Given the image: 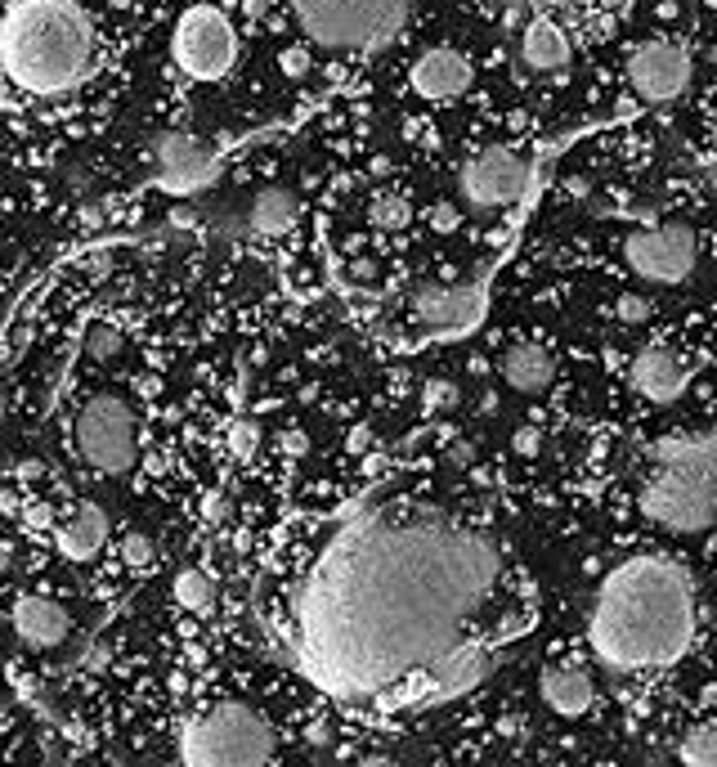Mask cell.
I'll return each instance as SVG.
<instances>
[{
	"label": "cell",
	"instance_id": "obj_1",
	"mask_svg": "<svg viewBox=\"0 0 717 767\" xmlns=\"http://www.w3.org/2000/svg\"><path fill=\"white\" fill-rule=\"evenodd\" d=\"M498 570V548L458 521L363 516L296 593V660L332 696H381L462 642Z\"/></svg>",
	"mask_w": 717,
	"mask_h": 767
},
{
	"label": "cell",
	"instance_id": "obj_2",
	"mask_svg": "<svg viewBox=\"0 0 717 767\" xmlns=\"http://www.w3.org/2000/svg\"><path fill=\"white\" fill-rule=\"evenodd\" d=\"M695 637L691 575L668 557H632L597 588L588 642L601 664L619 673L664 669L682 660Z\"/></svg>",
	"mask_w": 717,
	"mask_h": 767
},
{
	"label": "cell",
	"instance_id": "obj_3",
	"mask_svg": "<svg viewBox=\"0 0 717 767\" xmlns=\"http://www.w3.org/2000/svg\"><path fill=\"white\" fill-rule=\"evenodd\" d=\"M95 68V23L77 0H18L0 23V72L27 95H63Z\"/></svg>",
	"mask_w": 717,
	"mask_h": 767
},
{
	"label": "cell",
	"instance_id": "obj_4",
	"mask_svg": "<svg viewBox=\"0 0 717 767\" xmlns=\"http://www.w3.org/2000/svg\"><path fill=\"white\" fill-rule=\"evenodd\" d=\"M641 512L668 534H700L717 521V436L655 445V471L641 485Z\"/></svg>",
	"mask_w": 717,
	"mask_h": 767
},
{
	"label": "cell",
	"instance_id": "obj_5",
	"mask_svg": "<svg viewBox=\"0 0 717 767\" xmlns=\"http://www.w3.org/2000/svg\"><path fill=\"white\" fill-rule=\"evenodd\" d=\"M278 754L274 727L247 700H220L202 709L180 736V759L193 767H251Z\"/></svg>",
	"mask_w": 717,
	"mask_h": 767
},
{
	"label": "cell",
	"instance_id": "obj_6",
	"mask_svg": "<svg viewBox=\"0 0 717 767\" xmlns=\"http://www.w3.org/2000/svg\"><path fill=\"white\" fill-rule=\"evenodd\" d=\"M413 0H292V18L319 50H381L408 23Z\"/></svg>",
	"mask_w": 717,
	"mask_h": 767
},
{
	"label": "cell",
	"instance_id": "obj_7",
	"mask_svg": "<svg viewBox=\"0 0 717 767\" xmlns=\"http://www.w3.org/2000/svg\"><path fill=\"white\" fill-rule=\"evenodd\" d=\"M171 59L189 81H220L238 63V32L216 5H193L171 32Z\"/></svg>",
	"mask_w": 717,
	"mask_h": 767
},
{
	"label": "cell",
	"instance_id": "obj_8",
	"mask_svg": "<svg viewBox=\"0 0 717 767\" xmlns=\"http://www.w3.org/2000/svg\"><path fill=\"white\" fill-rule=\"evenodd\" d=\"M77 449L104 476L130 471L139 445H135V413L121 395H95L77 413Z\"/></svg>",
	"mask_w": 717,
	"mask_h": 767
},
{
	"label": "cell",
	"instance_id": "obj_9",
	"mask_svg": "<svg viewBox=\"0 0 717 767\" xmlns=\"http://www.w3.org/2000/svg\"><path fill=\"white\" fill-rule=\"evenodd\" d=\"M623 261L637 279L673 288V283L691 279L695 270V234L686 225H659V229H637L623 243Z\"/></svg>",
	"mask_w": 717,
	"mask_h": 767
},
{
	"label": "cell",
	"instance_id": "obj_10",
	"mask_svg": "<svg viewBox=\"0 0 717 767\" xmlns=\"http://www.w3.org/2000/svg\"><path fill=\"white\" fill-rule=\"evenodd\" d=\"M529 184V162L511 149H484L458 171V189L462 198L476 211H498L525 193Z\"/></svg>",
	"mask_w": 717,
	"mask_h": 767
},
{
	"label": "cell",
	"instance_id": "obj_11",
	"mask_svg": "<svg viewBox=\"0 0 717 767\" xmlns=\"http://www.w3.org/2000/svg\"><path fill=\"white\" fill-rule=\"evenodd\" d=\"M691 54L677 41H646L628 54V86L637 90V99L646 104H673L691 86Z\"/></svg>",
	"mask_w": 717,
	"mask_h": 767
},
{
	"label": "cell",
	"instance_id": "obj_12",
	"mask_svg": "<svg viewBox=\"0 0 717 767\" xmlns=\"http://www.w3.org/2000/svg\"><path fill=\"white\" fill-rule=\"evenodd\" d=\"M493 669V655L484 642H458L453 651H444L440 660L426 669V696L422 705H440V700H453V696H467L476 691Z\"/></svg>",
	"mask_w": 717,
	"mask_h": 767
},
{
	"label": "cell",
	"instance_id": "obj_13",
	"mask_svg": "<svg viewBox=\"0 0 717 767\" xmlns=\"http://www.w3.org/2000/svg\"><path fill=\"white\" fill-rule=\"evenodd\" d=\"M480 297H484L480 283H417L408 306H413L417 323H426V328L458 332V328H467V323H476V314L484 306Z\"/></svg>",
	"mask_w": 717,
	"mask_h": 767
},
{
	"label": "cell",
	"instance_id": "obj_14",
	"mask_svg": "<svg viewBox=\"0 0 717 767\" xmlns=\"http://www.w3.org/2000/svg\"><path fill=\"white\" fill-rule=\"evenodd\" d=\"M153 157H157V180H162L171 193H189V189H198V184L207 180L211 171H216V153H211L202 140L184 135V131H166V135H157Z\"/></svg>",
	"mask_w": 717,
	"mask_h": 767
},
{
	"label": "cell",
	"instance_id": "obj_15",
	"mask_svg": "<svg viewBox=\"0 0 717 767\" xmlns=\"http://www.w3.org/2000/svg\"><path fill=\"white\" fill-rule=\"evenodd\" d=\"M471 77H476V68H471L467 54L453 50V45H435V50H426L422 59L413 63L408 86H413V95H422L426 104H449V99H458L462 90L471 86Z\"/></svg>",
	"mask_w": 717,
	"mask_h": 767
},
{
	"label": "cell",
	"instance_id": "obj_16",
	"mask_svg": "<svg viewBox=\"0 0 717 767\" xmlns=\"http://www.w3.org/2000/svg\"><path fill=\"white\" fill-rule=\"evenodd\" d=\"M632 391L650 404H673L677 395L691 382V368L673 355L668 346H646L637 359H632Z\"/></svg>",
	"mask_w": 717,
	"mask_h": 767
},
{
	"label": "cell",
	"instance_id": "obj_17",
	"mask_svg": "<svg viewBox=\"0 0 717 767\" xmlns=\"http://www.w3.org/2000/svg\"><path fill=\"white\" fill-rule=\"evenodd\" d=\"M9 619H14V633L23 637L27 646H36V651L59 646L63 637H68V628H72L68 611H63L59 602H50V597H18Z\"/></svg>",
	"mask_w": 717,
	"mask_h": 767
},
{
	"label": "cell",
	"instance_id": "obj_18",
	"mask_svg": "<svg viewBox=\"0 0 717 767\" xmlns=\"http://www.w3.org/2000/svg\"><path fill=\"white\" fill-rule=\"evenodd\" d=\"M538 691H543L547 709L561 718H583L592 709V696H597L592 673L579 669V664H552V669L538 678Z\"/></svg>",
	"mask_w": 717,
	"mask_h": 767
},
{
	"label": "cell",
	"instance_id": "obj_19",
	"mask_svg": "<svg viewBox=\"0 0 717 767\" xmlns=\"http://www.w3.org/2000/svg\"><path fill=\"white\" fill-rule=\"evenodd\" d=\"M54 543H59V552L68 561H90L108 543V512L99 503H90V498L77 503V512L54 530Z\"/></svg>",
	"mask_w": 717,
	"mask_h": 767
},
{
	"label": "cell",
	"instance_id": "obj_20",
	"mask_svg": "<svg viewBox=\"0 0 717 767\" xmlns=\"http://www.w3.org/2000/svg\"><path fill=\"white\" fill-rule=\"evenodd\" d=\"M498 373H502V382H507L511 391L538 395V391L552 386L556 364H552V355H547V346H538V341H516V346H507Z\"/></svg>",
	"mask_w": 717,
	"mask_h": 767
},
{
	"label": "cell",
	"instance_id": "obj_21",
	"mask_svg": "<svg viewBox=\"0 0 717 767\" xmlns=\"http://www.w3.org/2000/svg\"><path fill=\"white\" fill-rule=\"evenodd\" d=\"M520 59H525V68L534 72H556L570 63V36H565V27L556 23V18H534V23L525 27V36H520Z\"/></svg>",
	"mask_w": 717,
	"mask_h": 767
},
{
	"label": "cell",
	"instance_id": "obj_22",
	"mask_svg": "<svg viewBox=\"0 0 717 767\" xmlns=\"http://www.w3.org/2000/svg\"><path fill=\"white\" fill-rule=\"evenodd\" d=\"M296 216H301V207H296L292 193H287V189H265V193H256V198H251L247 229H251V234L274 238V234H287V229L296 225Z\"/></svg>",
	"mask_w": 717,
	"mask_h": 767
},
{
	"label": "cell",
	"instance_id": "obj_23",
	"mask_svg": "<svg viewBox=\"0 0 717 767\" xmlns=\"http://www.w3.org/2000/svg\"><path fill=\"white\" fill-rule=\"evenodd\" d=\"M171 597H175V606H184L189 615H207L211 606H216V584H211V575L207 570H180L175 575V588H171Z\"/></svg>",
	"mask_w": 717,
	"mask_h": 767
},
{
	"label": "cell",
	"instance_id": "obj_24",
	"mask_svg": "<svg viewBox=\"0 0 717 767\" xmlns=\"http://www.w3.org/2000/svg\"><path fill=\"white\" fill-rule=\"evenodd\" d=\"M677 759L691 767H717V727H691L677 745Z\"/></svg>",
	"mask_w": 717,
	"mask_h": 767
},
{
	"label": "cell",
	"instance_id": "obj_25",
	"mask_svg": "<svg viewBox=\"0 0 717 767\" xmlns=\"http://www.w3.org/2000/svg\"><path fill=\"white\" fill-rule=\"evenodd\" d=\"M121 346H126V337H121L113 323H95V328L86 332V355L95 359V364H108V359H117Z\"/></svg>",
	"mask_w": 717,
	"mask_h": 767
},
{
	"label": "cell",
	"instance_id": "obj_26",
	"mask_svg": "<svg viewBox=\"0 0 717 767\" xmlns=\"http://www.w3.org/2000/svg\"><path fill=\"white\" fill-rule=\"evenodd\" d=\"M368 216H372V225H377V229H404L413 211H408L404 198H395V193H381V198L372 202Z\"/></svg>",
	"mask_w": 717,
	"mask_h": 767
},
{
	"label": "cell",
	"instance_id": "obj_27",
	"mask_svg": "<svg viewBox=\"0 0 717 767\" xmlns=\"http://www.w3.org/2000/svg\"><path fill=\"white\" fill-rule=\"evenodd\" d=\"M229 449H234L238 458H251L260 449V427L251 418H238L234 427H229Z\"/></svg>",
	"mask_w": 717,
	"mask_h": 767
},
{
	"label": "cell",
	"instance_id": "obj_28",
	"mask_svg": "<svg viewBox=\"0 0 717 767\" xmlns=\"http://www.w3.org/2000/svg\"><path fill=\"white\" fill-rule=\"evenodd\" d=\"M121 557H126V566L144 570V566H153L157 548H153V539H148V534H126V543H121Z\"/></svg>",
	"mask_w": 717,
	"mask_h": 767
},
{
	"label": "cell",
	"instance_id": "obj_29",
	"mask_svg": "<svg viewBox=\"0 0 717 767\" xmlns=\"http://www.w3.org/2000/svg\"><path fill=\"white\" fill-rule=\"evenodd\" d=\"M422 400H426V409H431V413H444V409H453V404H458V386L444 382V377H435V382H426Z\"/></svg>",
	"mask_w": 717,
	"mask_h": 767
},
{
	"label": "cell",
	"instance_id": "obj_30",
	"mask_svg": "<svg viewBox=\"0 0 717 767\" xmlns=\"http://www.w3.org/2000/svg\"><path fill=\"white\" fill-rule=\"evenodd\" d=\"M278 68H283L287 77H305V72H310V50H305V45H287V50L278 54Z\"/></svg>",
	"mask_w": 717,
	"mask_h": 767
},
{
	"label": "cell",
	"instance_id": "obj_31",
	"mask_svg": "<svg viewBox=\"0 0 717 767\" xmlns=\"http://www.w3.org/2000/svg\"><path fill=\"white\" fill-rule=\"evenodd\" d=\"M623 323H646L650 319V301L646 297H619V306H614Z\"/></svg>",
	"mask_w": 717,
	"mask_h": 767
},
{
	"label": "cell",
	"instance_id": "obj_32",
	"mask_svg": "<svg viewBox=\"0 0 717 767\" xmlns=\"http://www.w3.org/2000/svg\"><path fill=\"white\" fill-rule=\"evenodd\" d=\"M511 445H516V454H525V458H534L538 449H543V436H538V427H520L516 436H511Z\"/></svg>",
	"mask_w": 717,
	"mask_h": 767
},
{
	"label": "cell",
	"instance_id": "obj_33",
	"mask_svg": "<svg viewBox=\"0 0 717 767\" xmlns=\"http://www.w3.org/2000/svg\"><path fill=\"white\" fill-rule=\"evenodd\" d=\"M453 225H458V211H453L449 202H440V207H431V229H440V234H449Z\"/></svg>",
	"mask_w": 717,
	"mask_h": 767
},
{
	"label": "cell",
	"instance_id": "obj_34",
	"mask_svg": "<svg viewBox=\"0 0 717 767\" xmlns=\"http://www.w3.org/2000/svg\"><path fill=\"white\" fill-rule=\"evenodd\" d=\"M449 458H453V462H462V467H467V462H471V458H476V449H471V445H467V440H458V449H453V454H449Z\"/></svg>",
	"mask_w": 717,
	"mask_h": 767
},
{
	"label": "cell",
	"instance_id": "obj_35",
	"mask_svg": "<svg viewBox=\"0 0 717 767\" xmlns=\"http://www.w3.org/2000/svg\"><path fill=\"white\" fill-rule=\"evenodd\" d=\"M242 9H247V18H265L269 0H242Z\"/></svg>",
	"mask_w": 717,
	"mask_h": 767
},
{
	"label": "cell",
	"instance_id": "obj_36",
	"mask_svg": "<svg viewBox=\"0 0 717 767\" xmlns=\"http://www.w3.org/2000/svg\"><path fill=\"white\" fill-rule=\"evenodd\" d=\"M225 516V498H207V521H220Z\"/></svg>",
	"mask_w": 717,
	"mask_h": 767
},
{
	"label": "cell",
	"instance_id": "obj_37",
	"mask_svg": "<svg viewBox=\"0 0 717 767\" xmlns=\"http://www.w3.org/2000/svg\"><path fill=\"white\" fill-rule=\"evenodd\" d=\"M9 561H14V552H9V539L0 534V570H9Z\"/></svg>",
	"mask_w": 717,
	"mask_h": 767
},
{
	"label": "cell",
	"instance_id": "obj_38",
	"mask_svg": "<svg viewBox=\"0 0 717 767\" xmlns=\"http://www.w3.org/2000/svg\"><path fill=\"white\" fill-rule=\"evenodd\" d=\"M18 476H41V462H18Z\"/></svg>",
	"mask_w": 717,
	"mask_h": 767
},
{
	"label": "cell",
	"instance_id": "obj_39",
	"mask_svg": "<svg viewBox=\"0 0 717 767\" xmlns=\"http://www.w3.org/2000/svg\"><path fill=\"white\" fill-rule=\"evenodd\" d=\"M0 422H5V386H0Z\"/></svg>",
	"mask_w": 717,
	"mask_h": 767
},
{
	"label": "cell",
	"instance_id": "obj_40",
	"mask_svg": "<svg viewBox=\"0 0 717 767\" xmlns=\"http://www.w3.org/2000/svg\"><path fill=\"white\" fill-rule=\"evenodd\" d=\"M113 5H117V9H126V5H130V0H113Z\"/></svg>",
	"mask_w": 717,
	"mask_h": 767
}]
</instances>
